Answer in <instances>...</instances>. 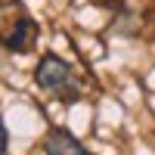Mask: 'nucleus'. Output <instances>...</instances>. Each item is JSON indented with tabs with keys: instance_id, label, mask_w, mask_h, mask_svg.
I'll use <instances>...</instances> for the list:
<instances>
[{
	"instance_id": "obj_1",
	"label": "nucleus",
	"mask_w": 155,
	"mask_h": 155,
	"mask_svg": "<svg viewBox=\"0 0 155 155\" xmlns=\"http://www.w3.org/2000/svg\"><path fill=\"white\" fill-rule=\"evenodd\" d=\"M34 81L41 90H47L50 96H56L59 102H74L81 99L84 87H81V78L74 74L71 62H65L62 56L56 53H47L34 68Z\"/></svg>"
},
{
	"instance_id": "obj_2",
	"label": "nucleus",
	"mask_w": 155,
	"mask_h": 155,
	"mask_svg": "<svg viewBox=\"0 0 155 155\" xmlns=\"http://www.w3.org/2000/svg\"><path fill=\"white\" fill-rule=\"evenodd\" d=\"M37 34H41L37 22L22 6L9 9V25L3 19V6H0V44H3L9 53H28V50L37 44Z\"/></svg>"
},
{
	"instance_id": "obj_3",
	"label": "nucleus",
	"mask_w": 155,
	"mask_h": 155,
	"mask_svg": "<svg viewBox=\"0 0 155 155\" xmlns=\"http://www.w3.org/2000/svg\"><path fill=\"white\" fill-rule=\"evenodd\" d=\"M44 149L47 155H93L81 140H74L65 127H50L44 137Z\"/></svg>"
},
{
	"instance_id": "obj_4",
	"label": "nucleus",
	"mask_w": 155,
	"mask_h": 155,
	"mask_svg": "<svg viewBox=\"0 0 155 155\" xmlns=\"http://www.w3.org/2000/svg\"><path fill=\"white\" fill-rule=\"evenodd\" d=\"M9 149V140H6V127H3V118H0V155H6Z\"/></svg>"
}]
</instances>
